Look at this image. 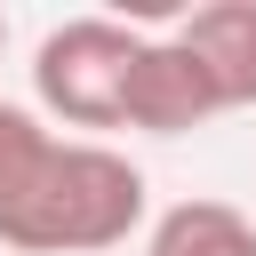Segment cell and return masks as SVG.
Here are the masks:
<instances>
[{
	"instance_id": "cell-1",
	"label": "cell",
	"mask_w": 256,
	"mask_h": 256,
	"mask_svg": "<svg viewBox=\"0 0 256 256\" xmlns=\"http://www.w3.org/2000/svg\"><path fill=\"white\" fill-rule=\"evenodd\" d=\"M144 168L96 136H56L32 104L0 96V248L104 256L144 224Z\"/></svg>"
},
{
	"instance_id": "cell-2",
	"label": "cell",
	"mask_w": 256,
	"mask_h": 256,
	"mask_svg": "<svg viewBox=\"0 0 256 256\" xmlns=\"http://www.w3.org/2000/svg\"><path fill=\"white\" fill-rule=\"evenodd\" d=\"M136 48H144V32L120 24V16H64V24H48L40 48H32V96H40V112L64 120V128H88L104 144V128H120Z\"/></svg>"
},
{
	"instance_id": "cell-3",
	"label": "cell",
	"mask_w": 256,
	"mask_h": 256,
	"mask_svg": "<svg viewBox=\"0 0 256 256\" xmlns=\"http://www.w3.org/2000/svg\"><path fill=\"white\" fill-rule=\"evenodd\" d=\"M224 112L208 64L176 40V32H144L136 64H128V104H120V128H144V136H192Z\"/></svg>"
},
{
	"instance_id": "cell-4",
	"label": "cell",
	"mask_w": 256,
	"mask_h": 256,
	"mask_svg": "<svg viewBox=\"0 0 256 256\" xmlns=\"http://www.w3.org/2000/svg\"><path fill=\"white\" fill-rule=\"evenodd\" d=\"M176 40L208 64L224 112L256 104V0H208V8H192L176 24Z\"/></svg>"
},
{
	"instance_id": "cell-5",
	"label": "cell",
	"mask_w": 256,
	"mask_h": 256,
	"mask_svg": "<svg viewBox=\"0 0 256 256\" xmlns=\"http://www.w3.org/2000/svg\"><path fill=\"white\" fill-rule=\"evenodd\" d=\"M144 256H256V224L232 200H176L152 216Z\"/></svg>"
},
{
	"instance_id": "cell-6",
	"label": "cell",
	"mask_w": 256,
	"mask_h": 256,
	"mask_svg": "<svg viewBox=\"0 0 256 256\" xmlns=\"http://www.w3.org/2000/svg\"><path fill=\"white\" fill-rule=\"evenodd\" d=\"M0 48H8V16H0Z\"/></svg>"
}]
</instances>
